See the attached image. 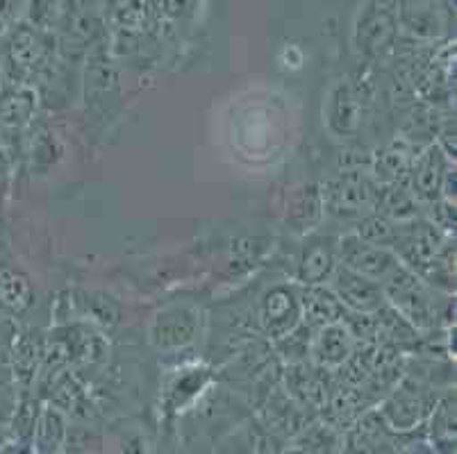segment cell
<instances>
[{
	"label": "cell",
	"mask_w": 457,
	"mask_h": 454,
	"mask_svg": "<svg viewBox=\"0 0 457 454\" xmlns=\"http://www.w3.org/2000/svg\"><path fill=\"white\" fill-rule=\"evenodd\" d=\"M376 211L396 223H405L419 216V198L410 191L405 182H394L385 185V189L378 191Z\"/></svg>",
	"instance_id": "14"
},
{
	"label": "cell",
	"mask_w": 457,
	"mask_h": 454,
	"mask_svg": "<svg viewBox=\"0 0 457 454\" xmlns=\"http://www.w3.org/2000/svg\"><path fill=\"white\" fill-rule=\"evenodd\" d=\"M332 293L339 298L348 311H360V314H373L378 307L385 302V291L380 282L364 277L346 266H337L330 277Z\"/></svg>",
	"instance_id": "5"
},
{
	"label": "cell",
	"mask_w": 457,
	"mask_h": 454,
	"mask_svg": "<svg viewBox=\"0 0 457 454\" xmlns=\"http://www.w3.org/2000/svg\"><path fill=\"white\" fill-rule=\"evenodd\" d=\"M435 409V395L430 389L414 384V382H405L394 391L392 398L385 402L382 416L392 425L394 430H412Z\"/></svg>",
	"instance_id": "6"
},
{
	"label": "cell",
	"mask_w": 457,
	"mask_h": 454,
	"mask_svg": "<svg viewBox=\"0 0 457 454\" xmlns=\"http://www.w3.org/2000/svg\"><path fill=\"white\" fill-rule=\"evenodd\" d=\"M412 153V145L407 141H396L382 153H378V157L373 160V180L378 185H394V182L405 180L410 164L414 160Z\"/></svg>",
	"instance_id": "13"
},
{
	"label": "cell",
	"mask_w": 457,
	"mask_h": 454,
	"mask_svg": "<svg viewBox=\"0 0 457 454\" xmlns=\"http://www.w3.org/2000/svg\"><path fill=\"white\" fill-rule=\"evenodd\" d=\"M328 125L335 135H353L360 125V103L348 85L332 89L328 100Z\"/></svg>",
	"instance_id": "12"
},
{
	"label": "cell",
	"mask_w": 457,
	"mask_h": 454,
	"mask_svg": "<svg viewBox=\"0 0 457 454\" xmlns=\"http://www.w3.org/2000/svg\"><path fill=\"white\" fill-rule=\"evenodd\" d=\"M337 268V245L328 236L310 239L298 257V282L303 286L326 285Z\"/></svg>",
	"instance_id": "9"
},
{
	"label": "cell",
	"mask_w": 457,
	"mask_h": 454,
	"mask_svg": "<svg viewBox=\"0 0 457 454\" xmlns=\"http://www.w3.org/2000/svg\"><path fill=\"white\" fill-rule=\"evenodd\" d=\"M432 436H437L439 441H455V409H453L451 400H446L435 416H432Z\"/></svg>",
	"instance_id": "20"
},
{
	"label": "cell",
	"mask_w": 457,
	"mask_h": 454,
	"mask_svg": "<svg viewBox=\"0 0 457 454\" xmlns=\"http://www.w3.org/2000/svg\"><path fill=\"white\" fill-rule=\"evenodd\" d=\"M32 286L23 273L0 268V310L7 314H23L32 305Z\"/></svg>",
	"instance_id": "16"
},
{
	"label": "cell",
	"mask_w": 457,
	"mask_h": 454,
	"mask_svg": "<svg viewBox=\"0 0 457 454\" xmlns=\"http://www.w3.org/2000/svg\"><path fill=\"white\" fill-rule=\"evenodd\" d=\"M5 173V153H3V148H0V175Z\"/></svg>",
	"instance_id": "23"
},
{
	"label": "cell",
	"mask_w": 457,
	"mask_h": 454,
	"mask_svg": "<svg viewBox=\"0 0 457 454\" xmlns=\"http://www.w3.org/2000/svg\"><path fill=\"white\" fill-rule=\"evenodd\" d=\"M355 235L360 236V239L369 241V244H376V245H382V248L392 250L394 241H396V235H398V223L376 211V214L364 216V219L360 220Z\"/></svg>",
	"instance_id": "18"
},
{
	"label": "cell",
	"mask_w": 457,
	"mask_h": 454,
	"mask_svg": "<svg viewBox=\"0 0 457 454\" xmlns=\"http://www.w3.org/2000/svg\"><path fill=\"white\" fill-rule=\"evenodd\" d=\"M337 260L342 261V266H346V268L355 270V273L364 275V277H371L376 282L385 280L401 264L392 250L369 244V241L360 239L357 235L344 236L337 244Z\"/></svg>",
	"instance_id": "4"
},
{
	"label": "cell",
	"mask_w": 457,
	"mask_h": 454,
	"mask_svg": "<svg viewBox=\"0 0 457 454\" xmlns=\"http://www.w3.org/2000/svg\"><path fill=\"white\" fill-rule=\"evenodd\" d=\"M430 219V223L437 230H442L444 235H451L455 230V205H453V200H432Z\"/></svg>",
	"instance_id": "22"
},
{
	"label": "cell",
	"mask_w": 457,
	"mask_h": 454,
	"mask_svg": "<svg viewBox=\"0 0 457 454\" xmlns=\"http://www.w3.org/2000/svg\"><path fill=\"white\" fill-rule=\"evenodd\" d=\"M301 300L287 286H276L262 300L260 320L262 327L271 339L280 341L301 323Z\"/></svg>",
	"instance_id": "8"
},
{
	"label": "cell",
	"mask_w": 457,
	"mask_h": 454,
	"mask_svg": "<svg viewBox=\"0 0 457 454\" xmlns=\"http://www.w3.org/2000/svg\"><path fill=\"white\" fill-rule=\"evenodd\" d=\"M380 285L382 291H385V300H387L398 314L405 316L417 330L435 327V320H437L435 298L428 291L426 282L414 270L398 264Z\"/></svg>",
	"instance_id": "1"
},
{
	"label": "cell",
	"mask_w": 457,
	"mask_h": 454,
	"mask_svg": "<svg viewBox=\"0 0 457 454\" xmlns=\"http://www.w3.org/2000/svg\"><path fill=\"white\" fill-rule=\"evenodd\" d=\"M398 25H403L405 30L419 37H435L439 35V12L435 10L432 0H403L396 5Z\"/></svg>",
	"instance_id": "15"
},
{
	"label": "cell",
	"mask_w": 457,
	"mask_h": 454,
	"mask_svg": "<svg viewBox=\"0 0 457 454\" xmlns=\"http://www.w3.org/2000/svg\"><path fill=\"white\" fill-rule=\"evenodd\" d=\"M448 169H451L448 155H444L442 148H437V145H430V148L423 150V155H414L405 175V185L419 200L432 202L442 194V182Z\"/></svg>",
	"instance_id": "7"
},
{
	"label": "cell",
	"mask_w": 457,
	"mask_h": 454,
	"mask_svg": "<svg viewBox=\"0 0 457 454\" xmlns=\"http://www.w3.org/2000/svg\"><path fill=\"white\" fill-rule=\"evenodd\" d=\"M398 14L394 0H367L357 14L355 35L360 50L367 55H382L396 39Z\"/></svg>",
	"instance_id": "3"
},
{
	"label": "cell",
	"mask_w": 457,
	"mask_h": 454,
	"mask_svg": "<svg viewBox=\"0 0 457 454\" xmlns=\"http://www.w3.org/2000/svg\"><path fill=\"white\" fill-rule=\"evenodd\" d=\"M39 355V350H37L35 343L30 341H23L21 345H16L14 350V370H16V377L23 382L32 380V375H35L37 368V357Z\"/></svg>",
	"instance_id": "21"
},
{
	"label": "cell",
	"mask_w": 457,
	"mask_h": 454,
	"mask_svg": "<svg viewBox=\"0 0 457 454\" xmlns=\"http://www.w3.org/2000/svg\"><path fill=\"white\" fill-rule=\"evenodd\" d=\"M32 114V94L23 89L0 95V128H21Z\"/></svg>",
	"instance_id": "17"
},
{
	"label": "cell",
	"mask_w": 457,
	"mask_h": 454,
	"mask_svg": "<svg viewBox=\"0 0 457 454\" xmlns=\"http://www.w3.org/2000/svg\"><path fill=\"white\" fill-rule=\"evenodd\" d=\"M353 355V336L344 327L342 320L323 325L321 332L312 341V357L319 366H344V361Z\"/></svg>",
	"instance_id": "10"
},
{
	"label": "cell",
	"mask_w": 457,
	"mask_h": 454,
	"mask_svg": "<svg viewBox=\"0 0 457 454\" xmlns=\"http://www.w3.org/2000/svg\"><path fill=\"white\" fill-rule=\"evenodd\" d=\"M10 57L19 66H32L41 57V41L37 32H32L28 25H21L19 30L10 37Z\"/></svg>",
	"instance_id": "19"
},
{
	"label": "cell",
	"mask_w": 457,
	"mask_h": 454,
	"mask_svg": "<svg viewBox=\"0 0 457 454\" xmlns=\"http://www.w3.org/2000/svg\"><path fill=\"white\" fill-rule=\"evenodd\" d=\"M301 314L310 327H323V325L342 320L346 307L339 302L332 289H323V285L305 286L301 298Z\"/></svg>",
	"instance_id": "11"
},
{
	"label": "cell",
	"mask_w": 457,
	"mask_h": 454,
	"mask_svg": "<svg viewBox=\"0 0 457 454\" xmlns=\"http://www.w3.org/2000/svg\"><path fill=\"white\" fill-rule=\"evenodd\" d=\"M378 182L371 175L362 173L360 169L344 170L337 177H332L321 191V200L326 211L335 216H367L369 211H376L378 200Z\"/></svg>",
	"instance_id": "2"
}]
</instances>
